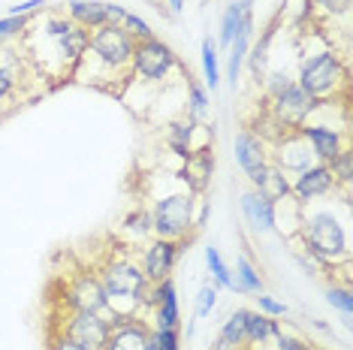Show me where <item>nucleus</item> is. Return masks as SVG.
<instances>
[{
	"label": "nucleus",
	"instance_id": "f257e3e1",
	"mask_svg": "<svg viewBox=\"0 0 353 350\" xmlns=\"http://www.w3.org/2000/svg\"><path fill=\"white\" fill-rule=\"evenodd\" d=\"M97 278L109 296V311H112L109 320L139 317V308L145 305V293L151 287L139 262H133L127 257H112L100 266Z\"/></svg>",
	"mask_w": 353,
	"mask_h": 350
},
{
	"label": "nucleus",
	"instance_id": "f03ea898",
	"mask_svg": "<svg viewBox=\"0 0 353 350\" xmlns=\"http://www.w3.org/2000/svg\"><path fill=\"white\" fill-rule=\"evenodd\" d=\"M302 245L314 254L317 260H323L326 266L350 257V242H347V229L339 220V214L332 209H314L302 214V227H299Z\"/></svg>",
	"mask_w": 353,
	"mask_h": 350
},
{
	"label": "nucleus",
	"instance_id": "7ed1b4c3",
	"mask_svg": "<svg viewBox=\"0 0 353 350\" xmlns=\"http://www.w3.org/2000/svg\"><path fill=\"white\" fill-rule=\"evenodd\" d=\"M305 94H311L314 100H326L335 97L339 88L347 85V63L341 61V54L335 49H323L314 52L311 58L302 61L299 67V82Z\"/></svg>",
	"mask_w": 353,
	"mask_h": 350
},
{
	"label": "nucleus",
	"instance_id": "20e7f679",
	"mask_svg": "<svg viewBox=\"0 0 353 350\" xmlns=\"http://www.w3.org/2000/svg\"><path fill=\"white\" fill-rule=\"evenodd\" d=\"M194 214H196V194H190V190L166 194L151 209V233H154V238L184 242L190 236V229H194Z\"/></svg>",
	"mask_w": 353,
	"mask_h": 350
},
{
	"label": "nucleus",
	"instance_id": "39448f33",
	"mask_svg": "<svg viewBox=\"0 0 353 350\" xmlns=\"http://www.w3.org/2000/svg\"><path fill=\"white\" fill-rule=\"evenodd\" d=\"M133 45H136V39L127 37L124 30L103 25L97 30H91V37H88V52L82 54V61H91V63H97V67H106L109 73H121L124 79H130Z\"/></svg>",
	"mask_w": 353,
	"mask_h": 350
},
{
	"label": "nucleus",
	"instance_id": "423d86ee",
	"mask_svg": "<svg viewBox=\"0 0 353 350\" xmlns=\"http://www.w3.org/2000/svg\"><path fill=\"white\" fill-rule=\"evenodd\" d=\"M181 63L175 58V52L170 49V43L157 37L148 39H136L133 45V61H130V76L142 79V82H163L170 79L172 70H179Z\"/></svg>",
	"mask_w": 353,
	"mask_h": 350
},
{
	"label": "nucleus",
	"instance_id": "0eeeda50",
	"mask_svg": "<svg viewBox=\"0 0 353 350\" xmlns=\"http://www.w3.org/2000/svg\"><path fill=\"white\" fill-rule=\"evenodd\" d=\"M317 106H320V100H314L311 94H305L296 82H290L284 91L272 97L269 112L275 115V121L284 127V130H299V127L317 112Z\"/></svg>",
	"mask_w": 353,
	"mask_h": 350
},
{
	"label": "nucleus",
	"instance_id": "6e6552de",
	"mask_svg": "<svg viewBox=\"0 0 353 350\" xmlns=\"http://www.w3.org/2000/svg\"><path fill=\"white\" fill-rule=\"evenodd\" d=\"M109 332L112 326L103 314H88V311H73L70 320L63 323L61 336H67L70 341H76L79 347H88V350H103L109 341Z\"/></svg>",
	"mask_w": 353,
	"mask_h": 350
},
{
	"label": "nucleus",
	"instance_id": "1a4fd4ad",
	"mask_svg": "<svg viewBox=\"0 0 353 350\" xmlns=\"http://www.w3.org/2000/svg\"><path fill=\"white\" fill-rule=\"evenodd\" d=\"M269 163H275L284 175H299V172H305L308 166H314L320 161L314 157V151H311L308 142L302 139V133L290 130V133H284V136L275 142V151H272Z\"/></svg>",
	"mask_w": 353,
	"mask_h": 350
},
{
	"label": "nucleus",
	"instance_id": "9d476101",
	"mask_svg": "<svg viewBox=\"0 0 353 350\" xmlns=\"http://www.w3.org/2000/svg\"><path fill=\"white\" fill-rule=\"evenodd\" d=\"M184 251V242H170V238H154L142 251V272H145L148 284H160L172 278L175 262H179Z\"/></svg>",
	"mask_w": 353,
	"mask_h": 350
},
{
	"label": "nucleus",
	"instance_id": "9b49d317",
	"mask_svg": "<svg viewBox=\"0 0 353 350\" xmlns=\"http://www.w3.org/2000/svg\"><path fill=\"white\" fill-rule=\"evenodd\" d=\"M67 305H70V311L103 314L109 320V296H106V290H103L100 278L91 272H82L67 287Z\"/></svg>",
	"mask_w": 353,
	"mask_h": 350
},
{
	"label": "nucleus",
	"instance_id": "f8f14e48",
	"mask_svg": "<svg viewBox=\"0 0 353 350\" xmlns=\"http://www.w3.org/2000/svg\"><path fill=\"white\" fill-rule=\"evenodd\" d=\"M232 154H236V163L242 166V172L248 175V181L256 185L263 178L269 166V151H266V142L260 136H254L251 130H239L236 139H232Z\"/></svg>",
	"mask_w": 353,
	"mask_h": 350
},
{
	"label": "nucleus",
	"instance_id": "ddd939ff",
	"mask_svg": "<svg viewBox=\"0 0 353 350\" xmlns=\"http://www.w3.org/2000/svg\"><path fill=\"white\" fill-rule=\"evenodd\" d=\"M335 178L332 172H329L326 163H314L308 166L305 172L296 175V181H290V196H296V203L299 205H311L314 200H320V196H329L335 194Z\"/></svg>",
	"mask_w": 353,
	"mask_h": 350
},
{
	"label": "nucleus",
	"instance_id": "4468645a",
	"mask_svg": "<svg viewBox=\"0 0 353 350\" xmlns=\"http://www.w3.org/2000/svg\"><path fill=\"white\" fill-rule=\"evenodd\" d=\"M299 133H302V139L311 145V151H314V157H317L320 163L332 161V157L339 154L341 148H347V145H344V133L339 130V127L305 121V124L299 127Z\"/></svg>",
	"mask_w": 353,
	"mask_h": 350
},
{
	"label": "nucleus",
	"instance_id": "2eb2a0df",
	"mask_svg": "<svg viewBox=\"0 0 353 350\" xmlns=\"http://www.w3.org/2000/svg\"><path fill=\"white\" fill-rule=\"evenodd\" d=\"M242 218L245 224L254 229V233H275L278 227V205H272L269 200H263L256 190H245L242 200Z\"/></svg>",
	"mask_w": 353,
	"mask_h": 350
},
{
	"label": "nucleus",
	"instance_id": "dca6fc26",
	"mask_svg": "<svg viewBox=\"0 0 353 350\" xmlns=\"http://www.w3.org/2000/svg\"><path fill=\"white\" fill-rule=\"evenodd\" d=\"M212 169H214V154L212 148H196L194 154L184 161L181 166V178L188 181V190L190 194H203L208 187V178H212Z\"/></svg>",
	"mask_w": 353,
	"mask_h": 350
},
{
	"label": "nucleus",
	"instance_id": "f3484780",
	"mask_svg": "<svg viewBox=\"0 0 353 350\" xmlns=\"http://www.w3.org/2000/svg\"><path fill=\"white\" fill-rule=\"evenodd\" d=\"M148 336H151V329L136 317V320L124 323V326H112L109 341L103 350H145L151 341Z\"/></svg>",
	"mask_w": 353,
	"mask_h": 350
},
{
	"label": "nucleus",
	"instance_id": "a211bd4d",
	"mask_svg": "<svg viewBox=\"0 0 353 350\" xmlns=\"http://www.w3.org/2000/svg\"><path fill=\"white\" fill-rule=\"evenodd\" d=\"M251 34H254V15H251V19H245V25L239 28V34L232 37V43H230V54H227V82H230L232 91L239 88V79H242V63H245V58H248Z\"/></svg>",
	"mask_w": 353,
	"mask_h": 350
},
{
	"label": "nucleus",
	"instance_id": "6ab92c4d",
	"mask_svg": "<svg viewBox=\"0 0 353 350\" xmlns=\"http://www.w3.org/2000/svg\"><path fill=\"white\" fill-rule=\"evenodd\" d=\"M67 19L76 21L85 30H97L103 25H109L106 19V3L103 0H70L67 3Z\"/></svg>",
	"mask_w": 353,
	"mask_h": 350
},
{
	"label": "nucleus",
	"instance_id": "aec40b11",
	"mask_svg": "<svg viewBox=\"0 0 353 350\" xmlns=\"http://www.w3.org/2000/svg\"><path fill=\"white\" fill-rule=\"evenodd\" d=\"M254 190L263 196V200H269L272 205L287 203V200H290V178H287V175L281 172L275 163H269L266 172H263V178L254 185Z\"/></svg>",
	"mask_w": 353,
	"mask_h": 350
},
{
	"label": "nucleus",
	"instance_id": "412c9836",
	"mask_svg": "<svg viewBox=\"0 0 353 350\" xmlns=\"http://www.w3.org/2000/svg\"><path fill=\"white\" fill-rule=\"evenodd\" d=\"M106 19H109L112 28L124 30V34L133 37V39H148V37H154L145 19H139L136 12L124 10V6H118V3H106Z\"/></svg>",
	"mask_w": 353,
	"mask_h": 350
},
{
	"label": "nucleus",
	"instance_id": "4be33fe9",
	"mask_svg": "<svg viewBox=\"0 0 353 350\" xmlns=\"http://www.w3.org/2000/svg\"><path fill=\"white\" fill-rule=\"evenodd\" d=\"M251 3L254 0H232V3L227 6V12H223V19H221V37H218V43L223 45V49H230V43H232V37L239 34V28L245 25V19H251Z\"/></svg>",
	"mask_w": 353,
	"mask_h": 350
},
{
	"label": "nucleus",
	"instance_id": "5701e85b",
	"mask_svg": "<svg viewBox=\"0 0 353 350\" xmlns=\"http://www.w3.org/2000/svg\"><path fill=\"white\" fill-rule=\"evenodd\" d=\"M281 332V326L275 317H266V314H260V311H248L245 317V341L248 344H266L269 338H275Z\"/></svg>",
	"mask_w": 353,
	"mask_h": 350
},
{
	"label": "nucleus",
	"instance_id": "b1692460",
	"mask_svg": "<svg viewBox=\"0 0 353 350\" xmlns=\"http://www.w3.org/2000/svg\"><path fill=\"white\" fill-rule=\"evenodd\" d=\"M232 281H236V293H263L260 269H256L245 254H239L236 257V275H232Z\"/></svg>",
	"mask_w": 353,
	"mask_h": 350
},
{
	"label": "nucleus",
	"instance_id": "393cba45",
	"mask_svg": "<svg viewBox=\"0 0 353 350\" xmlns=\"http://www.w3.org/2000/svg\"><path fill=\"white\" fill-rule=\"evenodd\" d=\"M275 30H278V21H272V25L263 30V37L256 39V45L248 54V63H251V73L254 79L260 82L263 73H266V63H269V49H272V39H275Z\"/></svg>",
	"mask_w": 353,
	"mask_h": 350
},
{
	"label": "nucleus",
	"instance_id": "a878e982",
	"mask_svg": "<svg viewBox=\"0 0 353 350\" xmlns=\"http://www.w3.org/2000/svg\"><path fill=\"white\" fill-rule=\"evenodd\" d=\"M203 79H205V91H218L221 85V54H218V43L212 37L203 39Z\"/></svg>",
	"mask_w": 353,
	"mask_h": 350
},
{
	"label": "nucleus",
	"instance_id": "bb28decb",
	"mask_svg": "<svg viewBox=\"0 0 353 350\" xmlns=\"http://www.w3.org/2000/svg\"><path fill=\"white\" fill-rule=\"evenodd\" d=\"M205 262H208V272H212L214 287H218V290H236V281H232L230 266L223 262L221 251L214 248V245H208V248H205Z\"/></svg>",
	"mask_w": 353,
	"mask_h": 350
},
{
	"label": "nucleus",
	"instance_id": "cd10ccee",
	"mask_svg": "<svg viewBox=\"0 0 353 350\" xmlns=\"http://www.w3.org/2000/svg\"><path fill=\"white\" fill-rule=\"evenodd\" d=\"M326 166H329V172H332L335 185L347 187L350 178H353V151L350 148H341L339 154L332 157V161H326Z\"/></svg>",
	"mask_w": 353,
	"mask_h": 350
},
{
	"label": "nucleus",
	"instance_id": "c85d7f7f",
	"mask_svg": "<svg viewBox=\"0 0 353 350\" xmlns=\"http://www.w3.org/2000/svg\"><path fill=\"white\" fill-rule=\"evenodd\" d=\"M188 79V115L190 118H203L205 112H208V91L199 82H194V79H190V73L184 76Z\"/></svg>",
	"mask_w": 353,
	"mask_h": 350
},
{
	"label": "nucleus",
	"instance_id": "c756f323",
	"mask_svg": "<svg viewBox=\"0 0 353 350\" xmlns=\"http://www.w3.org/2000/svg\"><path fill=\"white\" fill-rule=\"evenodd\" d=\"M326 302L332 308H339L341 317H344V323H350V314H353V296H350V287H329L326 290Z\"/></svg>",
	"mask_w": 353,
	"mask_h": 350
},
{
	"label": "nucleus",
	"instance_id": "7c9ffc66",
	"mask_svg": "<svg viewBox=\"0 0 353 350\" xmlns=\"http://www.w3.org/2000/svg\"><path fill=\"white\" fill-rule=\"evenodd\" d=\"M28 21H30V19H15V15H6V19H0V49H3L10 39L25 37Z\"/></svg>",
	"mask_w": 353,
	"mask_h": 350
},
{
	"label": "nucleus",
	"instance_id": "2f4dec72",
	"mask_svg": "<svg viewBox=\"0 0 353 350\" xmlns=\"http://www.w3.org/2000/svg\"><path fill=\"white\" fill-rule=\"evenodd\" d=\"M214 305H218V287H214V281H208L199 287V296H196V317H208L214 311Z\"/></svg>",
	"mask_w": 353,
	"mask_h": 350
},
{
	"label": "nucleus",
	"instance_id": "473e14b6",
	"mask_svg": "<svg viewBox=\"0 0 353 350\" xmlns=\"http://www.w3.org/2000/svg\"><path fill=\"white\" fill-rule=\"evenodd\" d=\"M179 329H151V344L154 350H181Z\"/></svg>",
	"mask_w": 353,
	"mask_h": 350
},
{
	"label": "nucleus",
	"instance_id": "72a5a7b5",
	"mask_svg": "<svg viewBox=\"0 0 353 350\" xmlns=\"http://www.w3.org/2000/svg\"><path fill=\"white\" fill-rule=\"evenodd\" d=\"M293 254H296V260H299V266L305 269V272H311V275H323L326 269H329L326 262H323V260H317L314 254L305 248V245H302V248H293Z\"/></svg>",
	"mask_w": 353,
	"mask_h": 350
},
{
	"label": "nucleus",
	"instance_id": "f704fd0d",
	"mask_svg": "<svg viewBox=\"0 0 353 350\" xmlns=\"http://www.w3.org/2000/svg\"><path fill=\"white\" fill-rule=\"evenodd\" d=\"M15 85H19V73H15V67L0 63V100H10Z\"/></svg>",
	"mask_w": 353,
	"mask_h": 350
},
{
	"label": "nucleus",
	"instance_id": "c9c22d12",
	"mask_svg": "<svg viewBox=\"0 0 353 350\" xmlns=\"http://www.w3.org/2000/svg\"><path fill=\"white\" fill-rule=\"evenodd\" d=\"M256 305H260V314H266V317H284L287 314L284 302H278L275 296H266V293H256Z\"/></svg>",
	"mask_w": 353,
	"mask_h": 350
},
{
	"label": "nucleus",
	"instance_id": "e433bc0d",
	"mask_svg": "<svg viewBox=\"0 0 353 350\" xmlns=\"http://www.w3.org/2000/svg\"><path fill=\"white\" fill-rule=\"evenodd\" d=\"M275 350H314L311 347V341L305 338H296V336H287L284 329L275 336Z\"/></svg>",
	"mask_w": 353,
	"mask_h": 350
},
{
	"label": "nucleus",
	"instance_id": "4c0bfd02",
	"mask_svg": "<svg viewBox=\"0 0 353 350\" xmlns=\"http://www.w3.org/2000/svg\"><path fill=\"white\" fill-rule=\"evenodd\" d=\"M124 229H133V233H139V238H142V236H148V233H151V214H145V212H133L130 218H127Z\"/></svg>",
	"mask_w": 353,
	"mask_h": 350
},
{
	"label": "nucleus",
	"instance_id": "58836bf2",
	"mask_svg": "<svg viewBox=\"0 0 353 350\" xmlns=\"http://www.w3.org/2000/svg\"><path fill=\"white\" fill-rule=\"evenodd\" d=\"M311 3L320 6V10H323L326 15H332V19H335V15H347V12H350V3H353V0H311Z\"/></svg>",
	"mask_w": 353,
	"mask_h": 350
},
{
	"label": "nucleus",
	"instance_id": "ea45409f",
	"mask_svg": "<svg viewBox=\"0 0 353 350\" xmlns=\"http://www.w3.org/2000/svg\"><path fill=\"white\" fill-rule=\"evenodd\" d=\"M46 0H25V3H15L10 6V15H15V19H30L37 10H43Z\"/></svg>",
	"mask_w": 353,
	"mask_h": 350
},
{
	"label": "nucleus",
	"instance_id": "a19ab883",
	"mask_svg": "<svg viewBox=\"0 0 353 350\" xmlns=\"http://www.w3.org/2000/svg\"><path fill=\"white\" fill-rule=\"evenodd\" d=\"M263 82H266V94H269V100H272V97H275V94H281V91H284V88L290 85L293 79L287 76V73H272L269 79H263Z\"/></svg>",
	"mask_w": 353,
	"mask_h": 350
},
{
	"label": "nucleus",
	"instance_id": "79ce46f5",
	"mask_svg": "<svg viewBox=\"0 0 353 350\" xmlns=\"http://www.w3.org/2000/svg\"><path fill=\"white\" fill-rule=\"evenodd\" d=\"M49 350H88V347H79L76 341H70L67 336H52V341H49Z\"/></svg>",
	"mask_w": 353,
	"mask_h": 350
},
{
	"label": "nucleus",
	"instance_id": "37998d69",
	"mask_svg": "<svg viewBox=\"0 0 353 350\" xmlns=\"http://www.w3.org/2000/svg\"><path fill=\"white\" fill-rule=\"evenodd\" d=\"M166 3L172 6V12H181L184 10V0H166Z\"/></svg>",
	"mask_w": 353,
	"mask_h": 350
},
{
	"label": "nucleus",
	"instance_id": "c03bdc74",
	"mask_svg": "<svg viewBox=\"0 0 353 350\" xmlns=\"http://www.w3.org/2000/svg\"><path fill=\"white\" fill-rule=\"evenodd\" d=\"M148 338H151V336H148ZM145 350H154V344H151V341H148V347H145Z\"/></svg>",
	"mask_w": 353,
	"mask_h": 350
},
{
	"label": "nucleus",
	"instance_id": "a18cd8bd",
	"mask_svg": "<svg viewBox=\"0 0 353 350\" xmlns=\"http://www.w3.org/2000/svg\"><path fill=\"white\" fill-rule=\"evenodd\" d=\"M314 350H317V347H314Z\"/></svg>",
	"mask_w": 353,
	"mask_h": 350
}]
</instances>
